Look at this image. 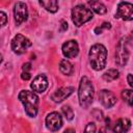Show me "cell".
Masks as SVG:
<instances>
[{
	"instance_id": "7c38bea8",
	"label": "cell",
	"mask_w": 133,
	"mask_h": 133,
	"mask_svg": "<svg viewBox=\"0 0 133 133\" xmlns=\"http://www.w3.org/2000/svg\"><path fill=\"white\" fill-rule=\"evenodd\" d=\"M73 91H74V87L73 86L60 87L59 89H57L55 92H53L51 95V99L56 103H60L63 100H65L70 95H72Z\"/></svg>"
},
{
	"instance_id": "d6986e66",
	"label": "cell",
	"mask_w": 133,
	"mask_h": 133,
	"mask_svg": "<svg viewBox=\"0 0 133 133\" xmlns=\"http://www.w3.org/2000/svg\"><path fill=\"white\" fill-rule=\"evenodd\" d=\"M122 98L128 105L130 106L133 105V90L132 89H124L122 91Z\"/></svg>"
},
{
	"instance_id": "6da1fadb",
	"label": "cell",
	"mask_w": 133,
	"mask_h": 133,
	"mask_svg": "<svg viewBox=\"0 0 133 133\" xmlns=\"http://www.w3.org/2000/svg\"><path fill=\"white\" fill-rule=\"evenodd\" d=\"M89 62L91 68L96 71H101L106 65V57H107V50L101 44L94 45L89 50Z\"/></svg>"
},
{
	"instance_id": "d4e9b609",
	"label": "cell",
	"mask_w": 133,
	"mask_h": 133,
	"mask_svg": "<svg viewBox=\"0 0 133 133\" xmlns=\"http://www.w3.org/2000/svg\"><path fill=\"white\" fill-rule=\"evenodd\" d=\"M0 16H1V19H2L1 25H2V26H4V25H5V23H6V15H5L3 11H1V12H0Z\"/></svg>"
},
{
	"instance_id": "277c9868",
	"label": "cell",
	"mask_w": 133,
	"mask_h": 133,
	"mask_svg": "<svg viewBox=\"0 0 133 133\" xmlns=\"http://www.w3.org/2000/svg\"><path fill=\"white\" fill-rule=\"evenodd\" d=\"M92 19V12L83 4H78L72 9V20L76 26H81Z\"/></svg>"
},
{
	"instance_id": "9a60e30c",
	"label": "cell",
	"mask_w": 133,
	"mask_h": 133,
	"mask_svg": "<svg viewBox=\"0 0 133 133\" xmlns=\"http://www.w3.org/2000/svg\"><path fill=\"white\" fill-rule=\"evenodd\" d=\"M39 4L46 8L50 12H55L58 9V2L56 0H50V1H39Z\"/></svg>"
},
{
	"instance_id": "4fadbf2b",
	"label": "cell",
	"mask_w": 133,
	"mask_h": 133,
	"mask_svg": "<svg viewBox=\"0 0 133 133\" xmlns=\"http://www.w3.org/2000/svg\"><path fill=\"white\" fill-rule=\"evenodd\" d=\"M31 88L36 92H44L48 87V80L45 75L36 76L30 84Z\"/></svg>"
},
{
	"instance_id": "ffe728a7",
	"label": "cell",
	"mask_w": 133,
	"mask_h": 133,
	"mask_svg": "<svg viewBox=\"0 0 133 133\" xmlns=\"http://www.w3.org/2000/svg\"><path fill=\"white\" fill-rule=\"evenodd\" d=\"M61 110H62L63 114L65 115V117H66L69 121L73 119V117H74V113H73V110H72V108H71L70 106H63V107L61 108Z\"/></svg>"
},
{
	"instance_id": "8fae6325",
	"label": "cell",
	"mask_w": 133,
	"mask_h": 133,
	"mask_svg": "<svg viewBox=\"0 0 133 133\" xmlns=\"http://www.w3.org/2000/svg\"><path fill=\"white\" fill-rule=\"evenodd\" d=\"M99 100L102 105L106 108H110L116 103V98L114 94L107 89H103L99 92Z\"/></svg>"
},
{
	"instance_id": "f546056e",
	"label": "cell",
	"mask_w": 133,
	"mask_h": 133,
	"mask_svg": "<svg viewBox=\"0 0 133 133\" xmlns=\"http://www.w3.org/2000/svg\"><path fill=\"white\" fill-rule=\"evenodd\" d=\"M99 133H106V131H105L104 128H102V129H100V132Z\"/></svg>"
},
{
	"instance_id": "5b68a950",
	"label": "cell",
	"mask_w": 133,
	"mask_h": 133,
	"mask_svg": "<svg viewBox=\"0 0 133 133\" xmlns=\"http://www.w3.org/2000/svg\"><path fill=\"white\" fill-rule=\"evenodd\" d=\"M127 45H128V37L121 38L116 45L115 61L121 66H124L129 59V51L127 49Z\"/></svg>"
},
{
	"instance_id": "3957f363",
	"label": "cell",
	"mask_w": 133,
	"mask_h": 133,
	"mask_svg": "<svg viewBox=\"0 0 133 133\" xmlns=\"http://www.w3.org/2000/svg\"><path fill=\"white\" fill-rule=\"evenodd\" d=\"M94 94H95V90L90 80L85 76L82 77L80 80L79 91H78L80 105L84 108L88 107L94 100Z\"/></svg>"
},
{
	"instance_id": "603a6c76",
	"label": "cell",
	"mask_w": 133,
	"mask_h": 133,
	"mask_svg": "<svg viewBox=\"0 0 133 133\" xmlns=\"http://www.w3.org/2000/svg\"><path fill=\"white\" fill-rule=\"evenodd\" d=\"M30 69H31V63H30V62H26V63L23 64V72L30 73V72H29Z\"/></svg>"
},
{
	"instance_id": "8992f818",
	"label": "cell",
	"mask_w": 133,
	"mask_h": 133,
	"mask_svg": "<svg viewBox=\"0 0 133 133\" xmlns=\"http://www.w3.org/2000/svg\"><path fill=\"white\" fill-rule=\"evenodd\" d=\"M31 46V42L22 34H17L11 41V49L17 54H23Z\"/></svg>"
},
{
	"instance_id": "30bf717a",
	"label": "cell",
	"mask_w": 133,
	"mask_h": 133,
	"mask_svg": "<svg viewBox=\"0 0 133 133\" xmlns=\"http://www.w3.org/2000/svg\"><path fill=\"white\" fill-rule=\"evenodd\" d=\"M62 53L66 58H74L79 53V47L77 42L71 39L62 45Z\"/></svg>"
},
{
	"instance_id": "e0dca14e",
	"label": "cell",
	"mask_w": 133,
	"mask_h": 133,
	"mask_svg": "<svg viewBox=\"0 0 133 133\" xmlns=\"http://www.w3.org/2000/svg\"><path fill=\"white\" fill-rule=\"evenodd\" d=\"M59 70L64 75H71L73 73V64L69 60L62 59L59 63Z\"/></svg>"
},
{
	"instance_id": "2e32d148",
	"label": "cell",
	"mask_w": 133,
	"mask_h": 133,
	"mask_svg": "<svg viewBox=\"0 0 133 133\" xmlns=\"http://www.w3.org/2000/svg\"><path fill=\"white\" fill-rule=\"evenodd\" d=\"M88 4L92 8V10L96 11L97 14H99V15H103V14H105L107 11L106 6L100 1H89Z\"/></svg>"
},
{
	"instance_id": "cb8c5ba5",
	"label": "cell",
	"mask_w": 133,
	"mask_h": 133,
	"mask_svg": "<svg viewBox=\"0 0 133 133\" xmlns=\"http://www.w3.org/2000/svg\"><path fill=\"white\" fill-rule=\"evenodd\" d=\"M21 78H22L23 80H29V79L31 78V75H30V73L23 72V73H22V75H21Z\"/></svg>"
},
{
	"instance_id": "4316f807",
	"label": "cell",
	"mask_w": 133,
	"mask_h": 133,
	"mask_svg": "<svg viewBox=\"0 0 133 133\" xmlns=\"http://www.w3.org/2000/svg\"><path fill=\"white\" fill-rule=\"evenodd\" d=\"M60 24H61V28H60L61 31H64V30L68 29V23H66L65 21H61Z\"/></svg>"
},
{
	"instance_id": "44dd1931",
	"label": "cell",
	"mask_w": 133,
	"mask_h": 133,
	"mask_svg": "<svg viewBox=\"0 0 133 133\" xmlns=\"http://www.w3.org/2000/svg\"><path fill=\"white\" fill-rule=\"evenodd\" d=\"M110 28H111L110 23L104 22L101 26H99V27H97V28L95 29V32H96L97 34H100V33H102V32H103V30H105V29H110Z\"/></svg>"
},
{
	"instance_id": "9c48e42d",
	"label": "cell",
	"mask_w": 133,
	"mask_h": 133,
	"mask_svg": "<svg viewBox=\"0 0 133 133\" xmlns=\"http://www.w3.org/2000/svg\"><path fill=\"white\" fill-rule=\"evenodd\" d=\"M14 15H15V21L17 25H20L23 22H25L28 17V10H27L26 4L23 2H17L15 4Z\"/></svg>"
},
{
	"instance_id": "f1b7e54d",
	"label": "cell",
	"mask_w": 133,
	"mask_h": 133,
	"mask_svg": "<svg viewBox=\"0 0 133 133\" xmlns=\"http://www.w3.org/2000/svg\"><path fill=\"white\" fill-rule=\"evenodd\" d=\"M63 133H75V130H74V129H72V128H69V129H66Z\"/></svg>"
},
{
	"instance_id": "83f0119b",
	"label": "cell",
	"mask_w": 133,
	"mask_h": 133,
	"mask_svg": "<svg viewBox=\"0 0 133 133\" xmlns=\"http://www.w3.org/2000/svg\"><path fill=\"white\" fill-rule=\"evenodd\" d=\"M128 43H130V44L133 46V31H132V33H131V36L128 37Z\"/></svg>"
},
{
	"instance_id": "484cf974",
	"label": "cell",
	"mask_w": 133,
	"mask_h": 133,
	"mask_svg": "<svg viewBox=\"0 0 133 133\" xmlns=\"http://www.w3.org/2000/svg\"><path fill=\"white\" fill-rule=\"evenodd\" d=\"M127 80H128V83L130 84V86L133 88V75L129 74V75H128V77H127Z\"/></svg>"
},
{
	"instance_id": "ac0fdd59",
	"label": "cell",
	"mask_w": 133,
	"mask_h": 133,
	"mask_svg": "<svg viewBox=\"0 0 133 133\" xmlns=\"http://www.w3.org/2000/svg\"><path fill=\"white\" fill-rule=\"evenodd\" d=\"M118 77V71L115 70V69H110L108 71H106L104 74H103V79L107 82H110V81H113L115 80L116 78Z\"/></svg>"
},
{
	"instance_id": "7a4b0ae2",
	"label": "cell",
	"mask_w": 133,
	"mask_h": 133,
	"mask_svg": "<svg viewBox=\"0 0 133 133\" xmlns=\"http://www.w3.org/2000/svg\"><path fill=\"white\" fill-rule=\"evenodd\" d=\"M19 100L25 108V112L28 116L34 117L37 114L38 106V97L36 94L30 90H22L19 94Z\"/></svg>"
},
{
	"instance_id": "7402d4cb",
	"label": "cell",
	"mask_w": 133,
	"mask_h": 133,
	"mask_svg": "<svg viewBox=\"0 0 133 133\" xmlns=\"http://www.w3.org/2000/svg\"><path fill=\"white\" fill-rule=\"evenodd\" d=\"M84 133H96V125L95 123H88L85 127Z\"/></svg>"
},
{
	"instance_id": "ba28073f",
	"label": "cell",
	"mask_w": 133,
	"mask_h": 133,
	"mask_svg": "<svg viewBox=\"0 0 133 133\" xmlns=\"http://www.w3.org/2000/svg\"><path fill=\"white\" fill-rule=\"evenodd\" d=\"M46 126L50 131H57L62 126V118L58 112H51L46 117Z\"/></svg>"
},
{
	"instance_id": "52a82bcc",
	"label": "cell",
	"mask_w": 133,
	"mask_h": 133,
	"mask_svg": "<svg viewBox=\"0 0 133 133\" xmlns=\"http://www.w3.org/2000/svg\"><path fill=\"white\" fill-rule=\"evenodd\" d=\"M115 18L122 19L124 21L133 20V4L129 2H121L117 5V10Z\"/></svg>"
},
{
	"instance_id": "5bb4252c",
	"label": "cell",
	"mask_w": 133,
	"mask_h": 133,
	"mask_svg": "<svg viewBox=\"0 0 133 133\" xmlns=\"http://www.w3.org/2000/svg\"><path fill=\"white\" fill-rule=\"evenodd\" d=\"M131 123L128 118H119L115 122L113 126V132L114 133H127L130 129Z\"/></svg>"
}]
</instances>
